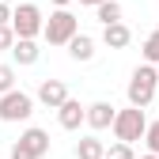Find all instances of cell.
<instances>
[{"mask_svg": "<svg viewBox=\"0 0 159 159\" xmlns=\"http://www.w3.org/2000/svg\"><path fill=\"white\" fill-rule=\"evenodd\" d=\"M46 152H49V133L46 129H34V125L11 144V159H42Z\"/></svg>", "mask_w": 159, "mask_h": 159, "instance_id": "4", "label": "cell"}, {"mask_svg": "<svg viewBox=\"0 0 159 159\" xmlns=\"http://www.w3.org/2000/svg\"><path fill=\"white\" fill-rule=\"evenodd\" d=\"M80 4H87V8H102L106 0H80Z\"/></svg>", "mask_w": 159, "mask_h": 159, "instance_id": "21", "label": "cell"}, {"mask_svg": "<svg viewBox=\"0 0 159 159\" xmlns=\"http://www.w3.org/2000/svg\"><path fill=\"white\" fill-rule=\"evenodd\" d=\"M144 133H148V117H144V110H136V106L117 110L114 136H117L121 144H136V140H144Z\"/></svg>", "mask_w": 159, "mask_h": 159, "instance_id": "3", "label": "cell"}, {"mask_svg": "<svg viewBox=\"0 0 159 159\" xmlns=\"http://www.w3.org/2000/svg\"><path fill=\"white\" fill-rule=\"evenodd\" d=\"M95 15H98L102 27H114V23H121V4H117V0H106L102 8H95Z\"/></svg>", "mask_w": 159, "mask_h": 159, "instance_id": "14", "label": "cell"}, {"mask_svg": "<svg viewBox=\"0 0 159 159\" xmlns=\"http://www.w3.org/2000/svg\"><path fill=\"white\" fill-rule=\"evenodd\" d=\"M144 144L152 155H159V121H148V133H144Z\"/></svg>", "mask_w": 159, "mask_h": 159, "instance_id": "18", "label": "cell"}, {"mask_svg": "<svg viewBox=\"0 0 159 159\" xmlns=\"http://www.w3.org/2000/svg\"><path fill=\"white\" fill-rule=\"evenodd\" d=\"M155 91H159V68H152V65H140L133 76H129V106H136V110H144L152 98H155Z\"/></svg>", "mask_w": 159, "mask_h": 159, "instance_id": "1", "label": "cell"}, {"mask_svg": "<svg viewBox=\"0 0 159 159\" xmlns=\"http://www.w3.org/2000/svg\"><path fill=\"white\" fill-rule=\"evenodd\" d=\"M102 42H106L110 49H125V46L133 42V30H129L125 23H114V27H102Z\"/></svg>", "mask_w": 159, "mask_h": 159, "instance_id": "10", "label": "cell"}, {"mask_svg": "<svg viewBox=\"0 0 159 159\" xmlns=\"http://www.w3.org/2000/svg\"><path fill=\"white\" fill-rule=\"evenodd\" d=\"M76 159H106V144L95 140V136H84L76 144Z\"/></svg>", "mask_w": 159, "mask_h": 159, "instance_id": "13", "label": "cell"}, {"mask_svg": "<svg viewBox=\"0 0 159 159\" xmlns=\"http://www.w3.org/2000/svg\"><path fill=\"white\" fill-rule=\"evenodd\" d=\"M140 159H159V155H152V152H148V155H140Z\"/></svg>", "mask_w": 159, "mask_h": 159, "instance_id": "23", "label": "cell"}, {"mask_svg": "<svg viewBox=\"0 0 159 159\" xmlns=\"http://www.w3.org/2000/svg\"><path fill=\"white\" fill-rule=\"evenodd\" d=\"M155 34H159V27H155Z\"/></svg>", "mask_w": 159, "mask_h": 159, "instance_id": "24", "label": "cell"}, {"mask_svg": "<svg viewBox=\"0 0 159 159\" xmlns=\"http://www.w3.org/2000/svg\"><path fill=\"white\" fill-rule=\"evenodd\" d=\"M8 91H15V68L11 65H0V98Z\"/></svg>", "mask_w": 159, "mask_h": 159, "instance_id": "16", "label": "cell"}, {"mask_svg": "<svg viewBox=\"0 0 159 159\" xmlns=\"http://www.w3.org/2000/svg\"><path fill=\"white\" fill-rule=\"evenodd\" d=\"M106 159H136V155H133V144H121V140H117V144L106 148Z\"/></svg>", "mask_w": 159, "mask_h": 159, "instance_id": "17", "label": "cell"}, {"mask_svg": "<svg viewBox=\"0 0 159 159\" xmlns=\"http://www.w3.org/2000/svg\"><path fill=\"white\" fill-rule=\"evenodd\" d=\"M34 114V98L27 91H8L4 98H0V121H27V117Z\"/></svg>", "mask_w": 159, "mask_h": 159, "instance_id": "6", "label": "cell"}, {"mask_svg": "<svg viewBox=\"0 0 159 159\" xmlns=\"http://www.w3.org/2000/svg\"><path fill=\"white\" fill-rule=\"evenodd\" d=\"M140 53H144V61H148L152 68H159V34H152V38H148Z\"/></svg>", "mask_w": 159, "mask_h": 159, "instance_id": "15", "label": "cell"}, {"mask_svg": "<svg viewBox=\"0 0 159 159\" xmlns=\"http://www.w3.org/2000/svg\"><path fill=\"white\" fill-rule=\"evenodd\" d=\"M114 121H117V110L110 102H91L87 106V125L91 129H114Z\"/></svg>", "mask_w": 159, "mask_h": 159, "instance_id": "9", "label": "cell"}, {"mask_svg": "<svg viewBox=\"0 0 159 159\" xmlns=\"http://www.w3.org/2000/svg\"><path fill=\"white\" fill-rule=\"evenodd\" d=\"M76 34H80V19H76L68 8H57V11L46 19V30H42V38H46L49 46H68Z\"/></svg>", "mask_w": 159, "mask_h": 159, "instance_id": "2", "label": "cell"}, {"mask_svg": "<svg viewBox=\"0 0 159 159\" xmlns=\"http://www.w3.org/2000/svg\"><path fill=\"white\" fill-rule=\"evenodd\" d=\"M57 121H61V129H68V133H76L80 125L87 121V106H80L76 98H68V102L57 110Z\"/></svg>", "mask_w": 159, "mask_h": 159, "instance_id": "8", "label": "cell"}, {"mask_svg": "<svg viewBox=\"0 0 159 159\" xmlns=\"http://www.w3.org/2000/svg\"><path fill=\"white\" fill-rule=\"evenodd\" d=\"M53 4H57V8H68V0H53Z\"/></svg>", "mask_w": 159, "mask_h": 159, "instance_id": "22", "label": "cell"}, {"mask_svg": "<svg viewBox=\"0 0 159 159\" xmlns=\"http://www.w3.org/2000/svg\"><path fill=\"white\" fill-rule=\"evenodd\" d=\"M11 15H15V8H8L4 0H0V27H11Z\"/></svg>", "mask_w": 159, "mask_h": 159, "instance_id": "20", "label": "cell"}, {"mask_svg": "<svg viewBox=\"0 0 159 159\" xmlns=\"http://www.w3.org/2000/svg\"><path fill=\"white\" fill-rule=\"evenodd\" d=\"M11 30H15V38H34L46 30V19H42V11H38L34 4H19L15 8V15H11Z\"/></svg>", "mask_w": 159, "mask_h": 159, "instance_id": "5", "label": "cell"}, {"mask_svg": "<svg viewBox=\"0 0 159 159\" xmlns=\"http://www.w3.org/2000/svg\"><path fill=\"white\" fill-rule=\"evenodd\" d=\"M68 57H72V61H91V57H95V38L91 34H76L68 42Z\"/></svg>", "mask_w": 159, "mask_h": 159, "instance_id": "11", "label": "cell"}, {"mask_svg": "<svg viewBox=\"0 0 159 159\" xmlns=\"http://www.w3.org/2000/svg\"><path fill=\"white\" fill-rule=\"evenodd\" d=\"M15 42H19L15 30L11 27H0V49H15Z\"/></svg>", "mask_w": 159, "mask_h": 159, "instance_id": "19", "label": "cell"}, {"mask_svg": "<svg viewBox=\"0 0 159 159\" xmlns=\"http://www.w3.org/2000/svg\"><path fill=\"white\" fill-rule=\"evenodd\" d=\"M38 102L49 106V110H61L68 102V87L61 80H42V84H38Z\"/></svg>", "mask_w": 159, "mask_h": 159, "instance_id": "7", "label": "cell"}, {"mask_svg": "<svg viewBox=\"0 0 159 159\" xmlns=\"http://www.w3.org/2000/svg\"><path fill=\"white\" fill-rule=\"evenodd\" d=\"M11 57H15L19 65H34L38 57H42V49H38V42H30V38H19L15 49H11Z\"/></svg>", "mask_w": 159, "mask_h": 159, "instance_id": "12", "label": "cell"}]
</instances>
